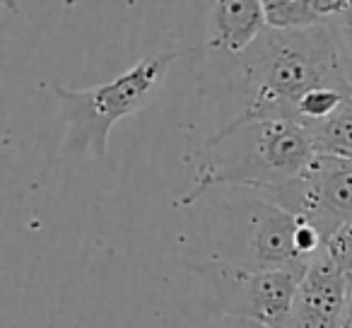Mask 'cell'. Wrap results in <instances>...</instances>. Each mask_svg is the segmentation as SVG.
<instances>
[{
    "mask_svg": "<svg viewBox=\"0 0 352 328\" xmlns=\"http://www.w3.org/2000/svg\"><path fill=\"white\" fill-rule=\"evenodd\" d=\"M323 254H326L345 275H352V222L340 227V230L326 241Z\"/></svg>",
    "mask_w": 352,
    "mask_h": 328,
    "instance_id": "11",
    "label": "cell"
},
{
    "mask_svg": "<svg viewBox=\"0 0 352 328\" xmlns=\"http://www.w3.org/2000/svg\"><path fill=\"white\" fill-rule=\"evenodd\" d=\"M316 157L311 133L294 121L225 123L193 155L191 188L176 198V210L193 208L217 188L268 193L292 182Z\"/></svg>",
    "mask_w": 352,
    "mask_h": 328,
    "instance_id": "2",
    "label": "cell"
},
{
    "mask_svg": "<svg viewBox=\"0 0 352 328\" xmlns=\"http://www.w3.org/2000/svg\"><path fill=\"white\" fill-rule=\"evenodd\" d=\"M268 30L261 0H217L210 6L206 46L227 58H236Z\"/></svg>",
    "mask_w": 352,
    "mask_h": 328,
    "instance_id": "8",
    "label": "cell"
},
{
    "mask_svg": "<svg viewBox=\"0 0 352 328\" xmlns=\"http://www.w3.org/2000/svg\"><path fill=\"white\" fill-rule=\"evenodd\" d=\"M340 328H352V275H350V294H347V307H345V316H342Z\"/></svg>",
    "mask_w": 352,
    "mask_h": 328,
    "instance_id": "13",
    "label": "cell"
},
{
    "mask_svg": "<svg viewBox=\"0 0 352 328\" xmlns=\"http://www.w3.org/2000/svg\"><path fill=\"white\" fill-rule=\"evenodd\" d=\"M331 25L338 34V44H340V51H342L347 78H350V83H352V6L347 8L345 12H340L338 17H333Z\"/></svg>",
    "mask_w": 352,
    "mask_h": 328,
    "instance_id": "12",
    "label": "cell"
},
{
    "mask_svg": "<svg viewBox=\"0 0 352 328\" xmlns=\"http://www.w3.org/2000/svg\"><path fill=\"white\" fill-rule=\"evenodd\" d=\"M352 6V0H265L268 30L302 32L333 20Z\"/></svg>",
    "mask_w": 352,
    "mask_h": 328,
    "instance_id": "9",
    "label": "cell"
},
{
    "mask_svg": "<svg viewBox=\"0 0 352 328\" xmlns=\"http://www.w3.org/2000/svg\"><path fill=\"white\" fill-rule=\"evenodd\" d=\"M182 56L184 51L179 49L152 51L118 78L87 89H73L51 83L49 89L58 99L60 116L65 121V155H89L94 160H102L107 155L111 128L155 102L160 89L164 87L171 63Z\"/></svg>",
    "mask_w": 352,
    "mask_h": 328,
    "instance_id": "3",
    "label": "cell"
},
{
    "mask_svg": "<svg viewBox=\"0 0 352 328\" xmlns=\"http://www.w3.org/2000/svg\"><path fill=\"white\" fill-rule=\"evenodd\" d=\"M227 220H232V246L212 259H225L256 270L309 268L297 251V230L302 217L251 193L230 208Z\"/></svg>",
    "mask_w": 352,
    "mask_h": 328,
    "instance_id": "5",
    "label": "cell"
},
{
    "mask_svg": "<svg viewBox=\"0 0 352 328\" xmlns=\"http://www.w3.org/2000/svg\"><path fill=\"white\" fill-rule=\"evenodd\" d=\"M307 131L311 133L316 155L352 160V94L340 104V109L333 116L307 128Z\"/></svg>",
    "mask_w": 352,
    "mask_h": 328,
    "instance_id": "10",
    "label": "cell"
},
{
    "mask_svg": "<svg viewBox=\"0 0 352 328\" xmlns=\"http://www.w3.org/2000/svg\"><path fill=\"white\" fill-rule=\"evenodd\" d=\"M239 111L227 123L294 121L297 107L321 87L352 89L331 20L311 30H265L249 51L232 58Z\"/></svg>",
    "mask_w": 352,
    "mask_h": 328,
    "instance_id": "1",
    "label": "cell"
},
{
    "mask_svg": "<svg viewBox=\"0 0 352 328\" xmlns=\"http://www.w3.org/2000/svg\"><path fill=\"white\" fill-rule=\"evenodd\" d=\"M201 304L210 316L244 318L261 328H285L307 270H256L225 259H193Z\"/></svg>",
    "mask_w": 352,
    "mask_h": 328,
    "instance_id": "4",
    "label": "cell"
},
{
    "mask_svg": "<svg viewBox=\"0 0 352 328\" xmlns=\"http://www.w3.org/2000/svg\"><path fill=\"white\" fill-rule=\"evenodd\" d=\"M261 198L316 225L328 241L352 222V160L316 155L292 182L261 193Z\"/></svg>",
    "mask_w": 352,
    "mask_h": 328,
    "instance_id": "6",
    "label": "cell"
},
{
    "mask_svg": "<svg viewBox=\"0 0 352 328\" xmlns=\"http://www.w3.org/2000/svg\"><path fill=\"white\" fill-rule=\"evenodd\" d=\"M347 294L350 275L321 251L299 283L285 328H340Z\"/></svg>",
    "mask_w": 352,
    "mask_h": 328,
    "instance_id": "7",
    "label": "cell"
}]
</instances>
